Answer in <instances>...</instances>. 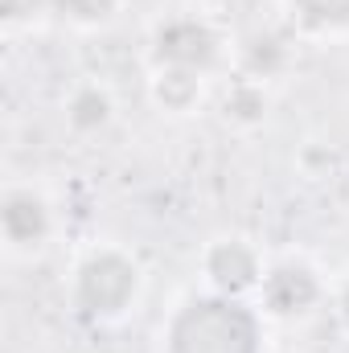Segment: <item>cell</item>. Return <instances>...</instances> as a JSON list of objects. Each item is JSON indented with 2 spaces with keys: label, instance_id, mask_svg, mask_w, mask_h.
<instances>
[{
  "label": "cell",
  "instance_id": "6da1fadb",
  "mask_svg": "<svg viewBox=\"0 0 349 353\" xmlns=\"http://www.w3.org/2000/svg\"><path fill=\"white\" fill-rule=\"evenodd\" d=\"M169 353H259V321L222 292L189 300L169 325Z\"/></svg>",
  "mask_w": 349,
  "mask_h": 353
},
{
  "label": "cell",
  "instance_id": "7a4b0ae2",
  "mask_svg": "<svg viewBox=\"0 0 349 353\" xmlns=\"http://www.w3.org/2000/svg\"><path fill=\"white\" fill-rule=\"evenodd\" d=\"M136 296V267L115 251H99L79 267L74 300L87 316H119Z\"/></svg>",
  "mask_w": 349,
  "mask_h": 353
},
{
  "label": "cell",
  "instance_id": "3957f363",
  "mask_svg": "<svg viewBox=\"0 0 349 353\" xmlns=\"http://www.w3.org/2000/svg\"><path fill=\"white\" fill-rule=\"evenodd\" d=\"M152 54L161 62V70H189V74H201L214 66L218 58V37L210 25L193 21V17H177L165 21L157 29V41H152Z\"/></svg>",
  "mask_w": 349,
  "mask_h": 353
},
{
  "label": "cell",
  "instance_id": "277c9868",
  "mask_svg": "<svg viewBox=\"0 0 349 353\" xmlns=\"http://www.w3.org/2000/svg\"><path fill=\"white\" fill-rule=\"evenodd\" d=\"M321 288H317V275L304 263H279L263 275V304L275 312V316H296V312H308L317 304Z\"/></svg>",
  "mask_w": 349,
  "mask_h": 353
},
{
  "label": "cell",
  "instance_id": "5b68a950",
  "mask_svg": "<svg viewBox=\"0 0 349 353\" xmlns=\"http://www.w3.org/2000/svg\"><path fill=\"white\" fill-rule=\"evenodd\" d=\"M206 275L222 296H243L247 288L259 283V259L243 243H218L206 255Z\"/></svg>",
  "mask_w": 349,
  "mask_h": 353
},
{
  "label": "cell",
  "instance_id": "8992f818",
  "mask_svg": "<svg viewBox=\"0 0 349 353\" xmlns=\"http://www.w3.org/2000/svg\"><path fill=\"white\" fill-rule=\"evenodd\" d=\"M0 226H4V239L17 243V247H37L50 230V210L37 193H8L4 205H0Z\"/></svg>",
  "mask_w": 349,
  "mask_h": 353
},
{
  "label": "cell",
  "instance_id": "52a82bcc",
  "mask_svg": "<svg viewBox=\"0 0 349 353\" xmlns=\"http://www.w3.org/2000/svg\"><path fill=\"white\" fill-rule=\"evenodd\" d=\"M111 119V99L103 94L99 87H83L74 99H70V123L79 132H94Z\"/></svg>",
  "mask_w": 349,
  "mask_h": 353
},
{
  "label": "cell",
  "instance_id": "ba28073f",
  "mask_svg": "<svg viewBox=\"0 0 349 353\" xmlns=\"http://www.w3.org/2000/svg\"><path fill=\"white\" fill-rule=\"evenodd\" d=\"M292 8L312 29H341V25H349V0H292Z\"/></svg>",
  "mask_w": 349,
  "mask_h": 353
},
{
  "label": "cell",
  "instance_id": "9c48e42d",
  "mask_svg": "<svg viewBox=\"0 0 349 353\" xmlns=\"http://www.w3.org/2000/svg\"><path fill=\"white\" fill-rule=\"evenodd\" d=\"M157 99H161L165 107H173V111H185V107L197 99V74H189V70H161V79H157Z\"/></svg>",
  "mask_w": 349,
  "mask_h": 353
},
{
  "label": "cell",
  "instance_id": "30bf717a",
  "mask_svg": "<svg viewBox=\"0 0 349 353\" xmlns=\"http://www.w3.org/2000/svg\"><path fill=\"white\" fill-rule=\"evenodd\" d=\"M62 8V17L70 21H83V25H94V21H107L115 12V0H54Z\"/></svg>",
  "mask_w": 349,
  "mask_h": 353
},
{
  "label": "cell",
  "instance_id": "8fae6325",
  "mask_svg": "<svg viewBox=\"0 0 349 353\" xmlns=\"http://www.w3.org/2000/svg\"><path fill=\"white\" fill-rule=\"evenodd\" d=\"M263 111V94L259 90H247V87H239L230 99H226V115H239V119H255Z\"/></svg>",
  "mask_w": 349,
  "mask_h": 353
},
{
  "label": "cell",
  "instance_id": "7c38bea8",
  "mask_svg": "<svg viewBox=\"0 0 349 353\" xmlns=\"http://www.w3.org/2000/svg\"><path fill=\"white\" fill-rule=\"evenodd\" d=\"M41 4H46V0H0V17H4V21H25V17H33Z\"/></svg>",
  "mask_w": 349,
  "mask_h": 353
},
{
  "label": "cell",
  "instance_id": "4fadbf2b",
  "mask_svg": "<svg viewBox=\"0 0 349 353\" xmlns=\"http://www.w3.org/2000/svg\"><path fill=\"white\" fill-rule=\"evenodd\" d=\"M341 321L349 325V283H346V292H341Z\"/></svg>",
  "mask_w": 349,
  "mask_h": 353
}]
</instances>
